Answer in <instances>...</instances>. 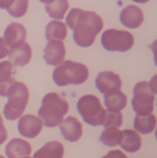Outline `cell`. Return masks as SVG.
Segmentation results:
<instances>
[{"label": "cell", "mask_w": 157, "mask_h": 158, "mask_svg": "<svg viewBox=\"0 0 157 158\" xmlns=\"http://www.w3.org/2000/svg\"><path fill=\"white\" fill-rule=\"evenodd\" d=\"M64 152V149L61 143L51 141L37 151L33 158H62Z\"/></svg>", "instance_id": "cell-19"}, {"label": "cell", "mask_w": 157, "mask_h": 158, "mask_svg": "<svg viewBox=\"0 0 157 158\" xmlns=\"http://www.w3.org/2000/svg\"><path fill=\"white\" fill-rule=\"evenodd\" d=\"M0 158H5L4 156H2V155H0Z\"/></svg>", "instance_id": "cell-32"}, {"label": "cell", "mask_w": 157, "mask_h": 158, "mask_svg": "<svg viewBox=\"0 0 157 158\" xmlns=\"http://www.w3.org/2000/svg\"><path fill=\"white\" fill-rule=\"evenodd\" d=\"M102 158H127L123 152L119 150H112Z\"/></svg>", "instance_id": "cell-27"}, {"label": "cell", "mask_w": 157, "mask_h": 158, "mask_svg": "<svg viewBox=\"0 0 157 158\" xmlns=\"http://www.w3.org/2000/svg\"><path fill=\"white\" fill-rule=\"evenodd\" d=\"M143 20V13L140 8L135 5H128L120 13V21L124 26L127 28H138L141 26Z\"/></svg>", "instance_id": "cell-13"}, {"label": "cell", "mask_w": 157, "mask_h": 158, "mask_svg": "<svg viewBox=\"0 0 157 158\" xmlns=\"http://www.w3.org/2000/svg\"><path fill=\"white\" fill-rule=\"evenodd\" d=\"M8 60L0 62V96H7V93L12 84L16 82L14 77L16 70Z\"/></svg>", "instance_id": "cell-14"}, {"label": "cell", "mask_w": 157, "mask_h": 158, "mask_svg": "<svg viewBox=\"0 0 157 158\" xmlns=\"http://www.w3.org/2000/svg\"><path fill=\"white\" fill-rule=\"evenodd\" d=\"M8 102L4 106L3 114L6 119L14 121L25 110L29 99L28 89L25 84L16 82L9 89Z\"/></svg>", "instance_id": "cell-4"}, {"label": "cell", "mask_w": 157, "mask_h": 158, "mask_svg": "<svg viewBox=\"0 0 157 158\" xmlns=\"http://www.w3.org/2000/svg\"><path fill=\"white\" fill-rule=\"evenodd\" d=\"M122 138V131L118 128L109 127L103 131L100 141L106 146L114 147L119 145Z\"/></svg>", "instance_id": "cell-23"}, {"label": "cell", "mask_w": 157, "mask_h": 158, "mask_svg": "<svg viewBox=\"0 0 157 158\" xmlns=\"http://www.w3.org/2000/svg\"><path fill=\"white\" fill-rule=\"evenodd\" d=\"M43 124L41 120L34 114H25L19 118L18 129L19 134L29 139L36 137L41 132Z\"/></svg>", "instance_id": "cell-8"}, {"label": "cell", "mask_w": 157, "mask_h": 158, "mask_svg": "<svg viewBox=\"0 0 157 158\" xmlns=\"http://www.w3.org/2000/svg\"><path fill=\"white\" fill-rule=\"evenodd\" d=\"M26 31L23 25L13 23L6 27L3 34V40L10 49L15 48L25 42Z\"/></svg>", "instance_id": "cell-9"}, {"label": "cell", "mask_w": 157, "mask_h": 158, "mask_svg": "<svg viewBox=\"0 0 157 158\" xmlns=\"http://www.w3.org/2000/svg\"><path fill=\"white\" fill-rule=\"evenodd\" d=\"M68 26L73 30V39L76 44L83 48L93 45L96 35L103 26L100 16L93 11H84L80 9L70 10L66 18Z\"/></svg>", "instance_id": "cell-1"}, {"label": "cell", "mask_w": 157, "mask_h": 158, "mask_svg": "<svg viewBox=\"0 0 157 158\" xmlns=\"http://www.w3.org/2000/svg\"><path fill=\"white\" fill-rule=\"evenodd\" d=\"M69 109V104L64 98L55 92H50L42 98L37 114L44 127L53 128L62 123Z\"/></svg>", "instance_id": "cell-2"}, {"label": "cell", "mask_w": 157, "mask_h": 158, "mask_svg": "<svg viewBox=\"0 0 157 158\" xmlns=\"http://www.w3.org/2000/svg\"><path fill=\"white\" fill-rule=\"evenodd\" d=\"M29 143L21 138L11 139L5 147V154L8 158H22L28 157L31 153Z\"/></svg>", "instance_id": "cell-15"}, {"label": "cell", "mask_w": 157, "mask_h": 158, "mask_svg": "<svg viewBox=\"0 0 157 158\" xmlns=\"http://www.w3.org/2000/svg\"><path fill=\"white\" fill-rule=\"evenodd\" d=\"M105 106L110 111L119 112L126 107L127 97L120 90L104 94Z\"/></svg>", "instance_id": "cell-18"}, {"label": "cell", "mask_w": 157, "mask_h": 158, "mask_svg": "<svg viewBox=\"0 0 157 158\" xmlns=\"http://www.w3.org/2000/svg\"><path fill=\"white\" fill-rule=\"evenodd\" d=\"M39 1L42 3H46V4L51 3L54 1V0H39Z\"/></svg>", "instance_id": "cell-31"}, {"label": "cell", "mask_w": 157, "mask_h": 158, "mask_svg": "<svg viewBox=\"0 0 157 158\" xmlns=\"http://www.w3.org/2000/svg\"><path fill=\"white\" fill-rule=\"evenodd\" d=\"M28 6V0H15L7 11L15 18L22 17L25 15Z\"/></svg>", "instance_id": "cell-24"}, {"label": "cell", "mask_w": 157, "mask_h": 158, "mask_svg": "<svg viewBox=\"0 0 157 158\" xmlns=\"http://www.w3.org/2000/svg\"><path fill=\"white\" fill-rule=\"evenodd\" d=\"M15 0H0V8L8 10L11 7Z\"/></svg>", "instance_id": "cell-29"}, {"label": "cell", "mask_w": 157, "mask_h": 158, "mask_svg": "<svg viewBox=\"0 0 157 158\" xmlns=\"http://www.w3.org/2000/svg\"><path fill=\"white\" fill-rule=\"evenodd\" d=\"M157 121L153 114L146 116L136 115L134 119V127L137 132L143 135L150 134L154 131Z\"/></svg>", "instance_id": "cell-21"}, {"label": "cell", "mask_w": 157, "mask_h": 158, "mask_svg": "<svg viewBox=\"0 0 157 158\" xmlns=\"http://www.w3.org/2000/svg\"><path fill=\"white\" fill-rule=\"evenodd\" d=\"M88 75V70L83 64L66 60L54 70L52 79L57 85L63 87L84 83Z\"/></svg>", "instance_id": "cell-3"}, {"label": "cell", "mask_w": 157, "mask_h": 158, "mask_svg": "<svg viewBox=\"0 0 157 158\" xmlns=\"http://www.w3.org/2000/svg\"><path fill=\"white\" fill-rule=\"evenodd\" d=\"M156 91L151 81L150 82L141 81L135 84L133 89L132 105L137 115L146 116L153 111Z\"/></svg>", "instance_id": "cell-5"}, {"label": "cell", "mask_w": 157, "mask_h": 158, "mask_svg": "<svg viewBox=\"0 0 157 158\" xmlns=\"http://www.w3.org/2000/svg\"><path fill=\"white\" fill-rule=\"evenodd\" d=\"M9 53V49L4 43V40L0 37V60L5 58Z\"/></svg>", "instance_id": "cell-28"}, {"label": "cell", "mask_w": 157, "mask_h": 158, "mask_svg": "<svg viewBox=\"0 0 157 158\" xmlns=\"http://www.w3.org/2000/svg\"><path fill=\"white\" fill-rule=\"evenodd\" d=\"M101 42L107 51L125 52L133 47L134 38L127 31L110 29L103 33Z\"/></svg>", "instance_id": "cell-7"}, {"label": "cell", "mask_w": 157, "mask_h": 158, "mask_svg": "<svg viewBox=\"0 0 157 158\" xmlns=\"http://www.w3.org/2000/svg\"><path fill=\"white\" fill-rule=\"evenodd\" d=\"M59 129L64 139L70 142H77L83 134L81 123L71 116H69L62 121Z\"/></svg>", "instance_id": "cell-12"}, {"label": "cell", "mask_w": 157, "mask_h": 158, "mask_svg": "<svg viewBox=\"0 0 157 158\" xmlns=\"http://www.w3.org/2000/svg\"><path fill=\"white\" fill-rule=\"evenodd\" d=\"M31 158V157H24V158Z\"/></svg>", "instance_id": "cell-33"}, {"label": "cell", "mask_w": 157, "mask_h": 158, "mask_svg": "<svg viewBox=\"0 0 157 158\" xmlns=\"http://www.w3.org/2000/svg\"><path fill=\"white\" fill-rule=\"evenodd\" d=\"M123 122L122 114L119 112L106 110V115L103 127L105 128L109 127L119 128L122 125Z\"/></svg>", "instance_id": "cell-25"}, {"label": "cell", "mask_w": 157, "mask_h": 158, "mask_svg": "<svg viewBox=\"0 0 157 158\" xmlns=\"http://www.w3.org/2000/svg\"><path fill=\"white\" fill-rule=\"evenodd\" d=\"M134 2L139 3H145L148 2L150 0H132Z\"/></svg>", "instance_id": "cell-30"}, {"label": "cell", "mask_w": 157, "mask_h": 158, "mask_svg": "<svg viewBox=\"0 0 157 158\" xmlns=\"http://www.w3.org/2000/svg\"><path fill=\"white\" fill-rule=\"evenodd\" d=\"M95 85L101 93L104 94L120 90L122 81L119 75L112 71L100 73L95 80Z\"/></svg>", "instance_id": "cell-10"}, {"label": "cell", "mask_w": 157, "mask_h": 158, "mask_svg": "<svg viewBox=\"0 0 157 158\" xmlns=\"http://www.w3.org/2000/svg\"><path fill=\"white\" fill-rule=\"evenodd\" d=\"M77 107L87 124L94 127L103 124L106 110L102 106L98 98L90 94L82 97L78 101Z\"/></svg>", "instance_id": "cell-6"}, {"label": "cell", "mask_w": 157, "mask_h": 158, "mask_svg": "<svg viewBox=\"0 0 157 158\" xmlns=\"http://www.w3.org/2000/svg\"><path fill=\"white\" fill-rule=\"evenodd\" d=\"M43 52V58L48 65L56 66L63 62L66 51L62 41H49Z\"/></svg>", "instance_id": "cell-11"}, {"label": "cell", "mask_w": 157, "mask_h": 158, "mask_svg": "<svg viewBox=\"0 0 157 158\" xmlns=\"http://www.w3.org/2000/svg\"><path fill=\"white\" fill-rule=\"evenodd\" d=\"M7 137L8 135L7 131L3 125V120L0 114V145L2 144L6 141Z\"/></svg>", "instance_id": "cell-26"}, {"label": "cell", "mask_w": 157, "mask_h": 158, "mask_svg": "<svg viewBox=\"0 0 157 158\" xmlns=\"http://www.w3.org/2000/svg\"><path fill=\"white\" fill-rule=\"evenodd\" d=\"M32 57V50L29 44L25 42L15 48L10 49L8 57L13 67H23L27 64Z\"/></svg>", "instance_id": "cell-16"}, {"label": "cell", "mask_w": 157, "mask_h": 158, "mask_svg": "<svg viewBox=\"0 0 157 158\" xmlns=\"http://www.w3.org/2000/svg\"><path fill=\"white\" fill-rule=\"evenodd\" d=\"M67 28L62 22L51 20L46 27V38L47 40L62 41L66 38Z\"/></svg>", "instance_id": "cell-20"}, {"label": "cell", "mask_w": 157, "mask_h": 158, "mask_svg": "<svg viewBox=\"0 0 157 158\" xmlns=\"http://www.w3.org/2000/svg\"><path fill=\"white\" fill-rule=\"evenodd\" d=\"M119 145L127 152H136L142 145L141 137L135 131L126 129L122 131V138Z\"/></svg>", "instance_id": "cell-17"}, {"label": "cell", "mask_w": 157, "mask_h": 158, "mask_svg": "<svg viewBox=\"0 0 157 158\" xmlns=\"http://www.w3.org/2000/svg\"><path fill=\"white\" fill-rule=\"evenodd\" d=\"M69 6L68 0H54L51 3L46 4L45 8L50 17L63 19Z\"/></svg>", "instance_id": "cell-22"}]
</instances>
